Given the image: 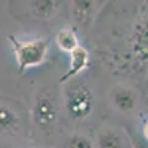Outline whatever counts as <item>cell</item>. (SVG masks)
Returning <instances> with one entry per match:
<instances>
[{"mask_svg": "<svg viewBox=\"0 0 148 148\" xmlns=\"http://www.w3.org/2000/svg\"><path fill=\"white\" fill-rule=\"evenodd\" d=\"M130 144H132V148H148V142L138 138H130Z\"/></svg>", "mask_w": 148, "mask_h": 148, "instance_id": "13", "label": "cell"}, {"mask_svg": "<svg viewBox=\"0 0 148 148\" xmlns=\"http://www.w3.org/2000/svg\"><path fill=\"white\" fill-rule=\"evenodd\" d=\"M31 119L37 129L43 132L52 130L58 120V102L52 92L40 90L36 95L31 107Z\"/></svg>", "mask_w": 148, "mask_h": 148, "instance_id": "3", "label": "cell"}, {"mask_svg": "<svg viewBox=\"0 0 148 148\" xmlns=\"http://www.w3.org/2000/svg\"><path fill=\"white\" fill-rule=\"evenodd\" d=\"M96 2H86V0H77L73 2V15L82 24H86L93 15V10L96 9Z\"/></svg>", "mask_w": 148, "mask_h": 148, "instance_id": "11", "label": "cell"}, {"mask_svg": "<svg viewBox=\"0 0 148 148\" xmlns=\"http://www.w3.org/2000/svg\"><path fill=\"white\" fill-rule=\"evenodd\" d=\"M64 148H93V144L89 138H86L84 135H71L65 141Z\"/></svg>", "mask_w": 148, "mask_h": 148, "instance_id": "12", "label": "cell"}, {"mask_svg": "<svg viewBox=\"0 0 148 148\" xmlns=\"http://www.w3.org/2000/svg\"><path fill=\"white\" fill-rule=\"evenodd\" d=\"M111 99H113L114 107L119 111H123V113H130L136 108L138 104V95L133 89L130 88H116L113 90V95H111Z\"/></svg>", "mask_w": 148, "mask_h": 148, "instance_id": "6", "label": "cell"}, {"mask_svg": "<svg viewBox=\"0 0 148 148\" xmlns=\"http://www.w3.org/2000/svg\"><path fill=\"white\" fill-rule=\"evenodd\" d=\"M142 133H144V138H145V141L148 142V120L144 123V130H142Z\"/></svg>", "mask_w": 148, "mask_h": 148, "instance_id": "14", "label": "cell"}, {"mask_svg": "<svg viewBox=\"0 0 148 148\" xmlns=\"http://www.w3.org/2000/svg\"><path fill=\"white\" fill-rule=\"evenodd\" d=\"M65 110L68 116L76 120H86L93 111V96L89 86L80 80H71L65 89Z\"/></svg>", "mask_w": 148, "mask_h": 148, "instance_id": "2", "label": "cell"}, {"mask_svg": "<svg viewBox=\"0 0 148 148\" xmlns=\"http://www.w3.org/2000/svg\"><path fill=\"white\" fill-rule=\"evenodd\" d=\"M129 43L133 59L141 65H148V12L133 24Z\"/></svg>", "mask_w": 148, "mask_h": 148, "instance_id": "4", "label": "cell"}, {"mask_svg": "<svg viewBox=\"0 0 148 148\" xmlns=\"http://www.w3.org/2000/svg\"><path fill=\"white\" fill-rule=\"evenodd\" d=\"M18 114L16 111H14V108L9 107L6 102H2L0 107V126H2V132L5 133H10L18 127Z\"/></svg>", "mask_w": 148, "mask_h": 148, "instance_id": "8", "label": "cell"}, {"mask_svg": "<svg viewBox=\"0 0 148 148\" xmlns=\"http://www.w3.org/2000/svg\"><path fill=\"white\" fill-rule=\"evenodd\" d=\"M89 64H90V53H89V51L86 47H83V46H79L76 51L70 55L68 70L61 76L59 84H67L71 80H74L80 73H83L84 70L89 68Z\"/></svg>", "mask_w": 148, "mask_h": 148, "instance_id": "5", "label": "cell"}, {"mask_svg": "<svg viewBox=\"0 0 148 148\" xmlns=\"http://www.w3.org/2000/svg\"><path fill=\"white\" fill-rule=\"evenodd\" d=\"M147 88H148V79H147Z\"/></svg>", "mask_w": 148, "mask_h": 148, "instance_id": "15", "label": "cell"}, {"mask_svg": "<svg viewBox=\"0 0 148 148\" xmlns=\"http://www.w3.org/2000/svg\"><path fill=\"white\" fill-rule=\"evenodd\" d=\"M9 43L12 46V51H14V55L16 59L18 73H24L30 68L42 65L47 56L49 43L46 39H34V40L21 42L16 37L9 36Z\"/></svg>", "mask_w": 148, "mask_h": 148, "instance_id": "1", "label": "cell"}, {"mask_svg": "<svg viewBox=\"0 0 148 148\" xmlns=\"http://www.w3.org/2000/svg\"><path fill=\"white\" fill-rule=\"evenodd\" d=\"M55 42H56V46L59 47V51H62L65 53H70V55L80 46L77 33L70 27L61 28L55 36Z\"/></svg>", "mask_w": 148, "mask_h": 148, "instance_id": "7", "label": "cell"}, {"mask_svg": "<svg viewBox=\"0 0 148 148\" xmlns=\"http://www.w3.org/2000/svg\"><path fill=\"white\" fill-rule=\"evenodd\" d=\"M98 148H125V142L117 130L104 129L98 133Z\"/></svg>", "mask_w": 148, "mask_h": 148, "instance_id": "9", "label": "cell"}, {"mask_svg": "<svg viewBox=\"0 0 148 148\" xmlns=\"http://www.w3.org/2000/svg\"><path fill=\"white\" fill-rule=\"evenodd\" d=\"M58 8H59V2H55V0H36V2L31 3L33 15L40 19L51 18Z\"/></svg>", "mask_w": 148, "mask_h": 148, "instance_id": "10", "label": "cell"}]
</instances>
